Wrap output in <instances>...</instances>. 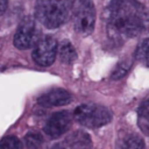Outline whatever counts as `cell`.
Returning <instances> with one entry per match:
<instances>
[{
  "mask_svg": "<svg viewBox=\"0 0 149 149\" xmlns=\"http://www.w3.org/2000/svg\"><path fill=\"white\" fill-rule=\"evenodd\" d=\"M106 20L109 36L121 41L141 34L148 22L146 8L137 0H111Z\"/></svg>",
  "mask_w": 149,
  "mask_h": 149,
  "instance_id": "6da1fadb",
  "label": "cell"
},
{
  "mask_svg": "<svg viewBox=\"0 0 149 149\" xmlns=\"http://www.w3.org/2000/svg\"><path fill=\"white\" fill-rule=\"evenodd\" d=\"M72 0H37L35 14L40 23L49 29L64 24L71 14Z\"/></svg>",
  "mask_w": 149,
  "mask_h": 149,
  "instance_id": "7a4b0ae2",
  "label": "cell"
},
{
  "mask_svg": "<svg viewBox=\"0 0 149 149\" xmlns=\"http://www.w3.org/2000/svg\"><path fill=\"white\" fill-rule=\"evenodd\" d=\"M71 14L74 30L87 36L93 33L95 24V7L92 0H72Z\"/></svg>",
  "mask_w": 149,
  "mask_h": 149,
  "instance_id": "3957f363",
  "label": "cell"
},
{
  "mask_svg": "<svg viewBox=\"0 0 149 149\" xmlns=\"http://www.w3.org/2000/svg\"><path fill=\"white\" fill-rule=\"evenodd\" d=\"M73 116L80 125L87 128H99L112 120V114L106 107L94 104L78 106L73 112Z\"/></svg>",
  "mask_w": 149,
  "mask_h": 149,
  "instance_id": "277c9868",
  "label": "cell"
},
{
  "mask_svg": "<svg viewBox=\"0 0 149 149\" xmlns=\"http://www.w3.org/2000/svg\"><path fill=\"white\" fill-rule=\"evenodd\" d=\"M41 36L37 21L33 16H26L19 24L14 35V45L17 49L26 50L35 47Z\"/></svg>",
  "mask_w": 149,
  "mask_h": 149,
  "instance_id": "5b68a950",
  "label": "cell"
},
{
  "mask_svg": "<svg viewBox=\"0 0 149 149\" xmlns=\"http://www.w3.org/2000/svg\"><path fill=\"white\" fill-rule=\"evenodd\" d=\"M58 44L52 36H44L38 40L33 50V59L41 66H50L56 58Z\"/></svg>",
  "mask_w": 149,
  "mask_h": 149,
  "instance_id": "8992f818",
  "label": "cell"
},
{
  "mask_svg": "<svg viewBox=\"0 0 149 149\" xmlns=\"http://www.w3.org/2000/svg\"><path fill=\"white\" fill-rule=\"evenodd\" d=\"M71 119L72 116L68 111H61L52 114L44 126V133L50 139H57L62 136L69 129Z\"/></svg>",
  "mask_w": 149,
  "mask_h": 149,
  "instance_id": "52a82bcc",
  "label": "cell"
},
{
  "mask_svg": "<svg viewBox=\"0 0 149 149\" xmlns=\"http://www.w3.org/2000/svg\"><path fill=\"white\" fill-rule=\"evenodd\" d=\"M72 100L70 92L63 88H52L37 98V104L43 107H55L68 105Z\"/></svg>",
  "mask_w": 149,
  "mask_h": 149,
  "instance_id": "ba28073f",
  "label": "cell"
},
{
  "mask_svg": "<svg viewBox=\"0 0 149 149\" xmlns=\"http://www.w3.org/2000/svg\"><path fill=\"white\" fill-rule=\"evenodd\" d=\"M65 144L69 149H90L92 146V141L87 133L77 130L66 139Z\"/></svg>",
  "mask_w": 149,
  "mask_h": 149,
  "instance_id": "9c48e42d",
  "label": "cell"
},
{
  "mask_svg": "<svg viewBox=\"0 0 149 149\" xmlns=\"http://www.w3.org/2000/svg\"><path fill=\"white\" fill-rule=\"evenodd\" d=\"M118 149H144V141L136 134H128L119 142Z\"/></svg>",
  "mask_w": 149,
  "mask_h": 149,
  "instance_id": "30bf717a",
  "label": "cell"
},
{
  "mask_svg": "<svg viewBox=\"0 0 149 149\" xmlns=\"http://www.w3.org/2000/svg\"><path fill=\"white\" fill-rule=\"evenodd\" d=\"M58 51H59L61 61L65 64H71L77 59V52H76L74 48L72 47V44L70 43V41H68V40H65L61 43Z\"/></svg>",
  "mask_w": 149,
  "mask_h": 149,
  "instance_id": "8fae6325",
  "label": "cell"
},
{
  "mask_svg": "<svg viewBox=\"0 0 149 149\" xmlns=\"http://www.w3.org/2000/svg\"><path fill=\"white\" fill-rule=\"evenodd\" d=\"M149 125V108H148V99H144L139 108V126L141 127L144 134H148Z\"/></svg>",
  "mask_w": 149,
  "mask_h": 149,
  "instance_id": "7c38bea8",
  "label": "cell"
},
{
  "mask_svg": "<svg viewBox=\"0 0 149 149\" xmlns=\"http://www.w3.org/2000/svg\"><path fill=\"white\" fill-rule=\"evenodd\" d=\"M43 143L42 135L35 132L27 133L24 136V144L27 149H40V147Z\"/></svg>",
  "mask_w": 149,
  "mask_h": 149,
  "instance_id": "4fadbf2b",
  "label": "cell"
},
{
  "mask_svg": "<svg viewBox=\"0 0 149 149\" xmlns=\"http://www.w3.org/2000/svg\"><path fill=\"white\" fill-rule=\"evenodd\" d=\"M0 149H22V143L16 136H6L0 141Z\"/></svg>",
  "mask_w": 149,
  "mask_h": 149,
  "instance_id": "5bb4252c",
  "label": "cell"
},
{
  "mask_svg": "<svg viewBox=\"0 0 149 149\" xmlns=\"http://www.w3.org/2000/svg\"><path fill=\"white\" fill-rule=\"evenodd\" d=\"M130 65H132V63H130V62H128L127 59H126V61L120 62V63L115 66V69H114V71H113V73H112V78H113V79H115V80H118V79L122 78V77L128 72V70H129Z\"/></svg>",
  "mask_w": 149,
  "mask_h": 149,
  "instance_id": "9a60e30c",
  "label": "cell"
},
{
  "mask_svg": "<svg viewBox=\"0 0 149 149\" xmlns=\"http://www.w3.org/2000/svg\"><path fill=\"white\" fill-rule=\"evenodd\" d=\"M135 56L139 61L143 62L146 65L148 64V38H144L137 47Z\"/></svg>",
  "mask_w": 149,
  "mask_h": 149,
  "instance_id": "2e32d148",
  "label": "cell"
},
{
  "mask_svg": "<svg viewBox=\"0 0 149 149\" xmlns=\"http://www.w3.org/2000/svg\"><path fill=\"white\" fill-rule=\"evenodd\" d=\"M8 0H0V15H2L7 9Z\"/></svg>",
  "mask_w": 149,
  "mask_h": 149,
  "instance_id": "e0dca14e",
  "label": "cell"
}]
</instances>
